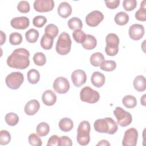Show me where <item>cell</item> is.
I'll use <instances>...</instances> for the list:
<instances>
[{
	"instance_id": "cell-1",
	"label": "cell",
	"mask_w": 146,
	"mask_h": 146,
	"mask_svg": "<svg viewBox=\"0 0 146 146\" xmlns=\"http://www.w3.org/2000/svg\"><path fill=\"white\" fill-rule=\"evenodd\" d=\"M30 53L28 50L24 48H18L8 56L7 59V65L14 68L22 70L29 67Z\"/></svg>"
},
{
	"instance_id": "cell-2",
	"label": "cell",
	"mask_w": 146,
	"mask_h": 146,
	"mask_svg": "<svg viewBox=\"0 0 146 146\" xmlns=\"http://www.w3.org/2000/svg\"><path fill=\"white\" fill-rule=\"evenodd\" d=\"M95 130L99 133H106L114 134L117 130V124L111 117L99 119L95 121L94 123Z\"/></svg>"
},
{
	"instance_id": "cell-3",
	"label": "cell",
	"mask_w": 146,
	"mask_h": 146,
	"mask_svg": "<svg viewBox=\"0 0 146 146\" xmlns=\"http://www.w3.org/2000/svg\"><path fill=\"white\" fill-rule=\"evenodd\" d=\"M90 124L88 121L84 120L80 123L77 129V142L81 145H87L90 141Z\"/></svg>"
},
{
	"instance_id": "cell-4",
	"label": "cell",
	"mask_w": 146,
	"mask_h": 146,
	"mask_svg": "<svg viewBox=\"0 0 146 146\" xmlns=\"http://www.w3.org/2000/svg\"><path fill=\"white\" fill-rule=\"evenodd\" d=\"M71 47V40L68 34L62 33L56 42L55 49L58 54L61 55H67L70 52Z\"/></svg>"
},
{
	"instance_id": "cell-5",
	"label": "cell",
	"mask_w": 146,
	"mask_h": 146,
	"mask_svg": "<svg viewBox=\"0 0 146 146\" xmlns=\"http://www.w3.org/2000/svg\"><path fill=\"white\" fill-rule=\"evenodd\" d=\"M106 46L105 51L108 56H115L119 51V38L118 36L113 33L108 34L106 38Z\"/></svg>"
},
{
	"instance_id": "cell-6",
	"label": "cell",
	"mask_w": 146,
	"mask_h": 146,
	"mask_svg": "<svg viewBox=\"0 0 146 146\" xmlns=\"http://www.w3.org/2000/svg\"><path fill=\"white\" fill-rule=\"evenodd\" d=\"M80 98L82 102L88 103H95L100 98L99 93L89 86L83 87L80 92Z\"/></svg>"
},
{
	"instance_id": "cell-7",
	"label": "cell",
	"mask_w": 146,
	"mask_h": 146,
	"mask_svg": "<svg viewBox=\"0 0 146 146\" xmlns=\"http://www.w3.org/2000/svg\"><path fill=\"white\" fill-rule=\"evenodd\" d=\"M24 80V76L21 72H13L9 74L6 79L5 82L7 86L12 90H17L19 88Z\"/></svg>"
},
{
	"instance_id": "cell-8",
	"label": "cell",
	"mask_w": 146,
	"mask_h": 146,
	"mask_svg": "<svg viewBox=\"0 0 146 146\" xmlns=\"http://www.w3.org/2000/svg\"><path fill=\"white\" fill-rule=\"evenodd\" d=\"M113 113L116 118L117 123L121 127L129 125L132 121L131 113L120 107H116L113 111Z\"/></svg>"
},
{
	"instance_id": "cell-9",
	"label": "cell",
	"mask_w": 146,
	"mask_h": 146,
	"mask_svg": "<svg viewBox=\"0 0 146 146\" xmlns=\"http://www.w3.org/2000/svg\"><path fill=\"white\" fill-rule=\"evenodd\" d=\"M138 138V132L136 129L131 128L125 131L122 145L123 146H135L137 144Z\"/></svg>"
},
{
	"instance_id": "cell-10",
	"label": "cell",
	"mask_w": 146,
	"mask_h": 146,
	"mask_svg": "<svg viewBox=\"0 0 146 146\" xmlns=\"http://www.w3.org/2000/svg\"><path fill=\"white\" fill-rule=\"evenodd\" d=\"M52 87L56 92L63 94L68 91L70 85L68 80L66 78L58 77L55 79Z\"/></svg>"
},
{
	"instance_id": "cell-11",
	"label": "cell",
	"mask_w": 146,
	"mask_h": 146,
	"mask_svg": "<svg viewBox=\"0 0 146 146\" xmlns=\"http://www.w3.org/2000/svg\"><path fill=\"white\" fill-rule=\"evenodd\" d=\"M104 19V15L98 10H94L90 13L86 17V22L90 27L97 26Z\"/></svg>"
},
{
	"instance_id": "cell-12",
	"label": "cell",
	"mask_w": 146,
	"mask_h": 146,
	"mask_svg": "<svg viewBox=\"0 0 146 146\" xmlns=\"http://www.w3.org/2000/svg\"><path fill=\"white\" fill-rule=\"evenodd\" d=\"M33 6L35 10L38 12H48L53 9L54 2L53 0H35Z\"/></svg>"
},
{
	"instance_id": "cell-13",
	"label": "cell",
	"mask_w": 146,
	"mask_h": 146,
	"mask_svg": "<svg viewBox=\"0 0 146 146\" xmlns=\"http://www.w3.org/2000/svg\"><path fill=\"white\" fill-rule=\"evenodd\" d=\"M71 80L75 87H79L83 85L87 80L86 72L82 70H76L71 74Z\"/></svg>"
},
{
	"instance_id": "cell-14",
	"label": "cell",
	"mask_w": 146,
	"mask_h": 146,
	"mask_svg": "<svg viewBox=\"0 0 146 146\" xmlns=\"http://www.w3.org/2000/svg\"><path fill=\"white\" fill-rule=\"evenodd\" d=\"M128 34L132 39L138 40L142 38L144 34V27L140 24H133L129 27Z\"/></svg>"
},
{
	"instance_id": "cell-15",
	"label": "cell",
	"mask_w": 146,
	"mask_h": 146,
	"mask_svg": "<svg viewBox=\"0 0 146 146\" xmlns=\"http://www.w3.org/2000/svg\"><path fill=\"white\" fill-rule=\"evenodd\" d=\"M11 26L18 30H24L30 25L29 19L26 17H19L13 18L10 22Z\"/></svg>"
},
{
	"instance_id": "cell-16",
	"label": "cell",
	"mask_w": 146,
	"mask_h": 146,
	"mask_svg": "<svg viewBox=\"0 0 146 146\" xmlns=\"http://www.w3.org/2000/svg\"><path fill=\"white\" fill-rule=\"evenodd\" d=\"M40 104L36 99H33L28 102L25 106V112L29 116L35 115L39 110Z\"/></svg>"
},
{
	"instance_id": "cell-17",
	"label": "cell",
	"mask_w": 146,
	"mask_h": 146,
	"mask_svg": "<svg viewBox=\"0 0 146 146\" xmlns=\"http://www.w3.org/2000/svg\"><path fill=\"white\" fill-rule=\"evenodd\" d=\"M42 100L46 106H51L54 105L56 101V95L53 91L48 90L43 93Z\"/></svg>"
},
{
	"instance_id": "cell-18",
	"label": "cell",
	"mask_w": 146,
	"mask_h": 146,
	"mask_svg": "<svg viewBox=\"0 0 146 146\" xmlns=\"http://www.w3.org/2000/svg\"><path fill=\"white\" fill-rule=\"evenodd\" d=\"M72 13L71 5L67 2H62L58 7V14L60 17L66 18L69 17Z\"/></svg>"
},
{
	"instance_id": "cell-19",
	"label": "cell",
	"mask_w": 146,
	"mask_h": 146,
	"mask_svg": "<svg viewBox=\"0 0 146 146\" xmlns=\"http://www.w3.org/2000/svg\"><path fill=\"white\" fill-rule=\"evenodd\" d=\"M105 80L104 75L99 71H95L92 74L91 81L92 84L96 87L99 88L102 87L105 83Z\"/></svg>"
},
{
	"instance_id": "cell-20",
	"label": "cell",
	"mask_w": 146,
	"mask_h": 146,
	"mask_svg": "<svg viewBox=\"0 0 146 146\" xmlns=\"http://www.w3.org/2000/svg\"><path fill=\"white\" fill-rule=\"evenodd\" d=\"M145 78L143 75H137L135 77L133 84L136 91L143 92L145 90Z\"/></svg>"
},
{
	"instance_id": "cell-21",
	"label": "cell",
	"mask_w": 146,
	"mask_h": 146,
	"mask_svg": "<svg viewBox=\"0 0 146 146\" xmlns=\"http://www.w3.org/2000/svg\"><path fill=\"white\" fill-rule=\"evenodd\" d=\"M59 129L63 132H68L71 131L74 127L73 121L68 117H64L61 119L59 124Z\"/></svg>"
},
{
	"instance_id": "cell-22",
	"label": "cell",
	"mask_w": 146,
	"mask_h": 146,
	"mask_svg": "<svg viewBox=\"0 0 146 146\" xmlns=\"http://www.w3.org/2000/svg\"><path fill=\"white\" fill-rule=\"evenodd\" d=\"M97 44L96 39L92 35L87 34L84 42L82 43L83 47L86 50H92Z\"/></svg>"
},
{
	"instance_id": "cell-23",
	"label": "cell",
	"mask_w": 146,
	"mask_h": 146,
	"mask_svg": "<svg viewBox=\"0 0 146 146\" xmlns=\"http://www.w3.org/2000/svg\"><path fill=\"white\" fill-rule=\"evenodd\" d=\"M104 60V57L102 53L97 52L92 54L90 56V61L91 65L94 67H99Z\"/></svg>"
},
{
	"instance_id": "cell-24",
	"label": "cell",
	"mask_w": 146,
	"mask_h": 146,
	"mask_svg": "<svg viewBox=\"0 0 146 146\" xmlns=\"http://www.w3.org/2000/svg\"><path fill=\"white\" fill-rule=\"evenodd\" d=\"M54 39L52 37L44 34L40 39V44L41 47L44 50H50L53 45Z\"/></svg>"
},
{
	"instance_id": "cell-25",
	"label": "cell",
	"mask_w": 146,
	"mask_h": 146,
	"mask_svg": "<svg viewBox=\"0 0 146 146\" xmlns=\"http://www.w3.org/2000/svg\"><path fill=\"white\" fill-rule=\"evenodd\" d=\"M115 23L120 26L126 25L129 21V15L124 11L117 13L114 18Z\"/></svg>"
},
{
	"instance_id": "cell-26",
	"label": "cell",
	"mask_w": 146,
	"mask_h": 146,
	"mask_svg": "<svg viewBox=\"0 0 146 146\" xmlns=\"http://www.w3.org/2000/svg\"><path fill=\"white\" fill-rule=\"evenodd\" d=\"M135 18L136 19L140 21H146V7H145V1L143 0L140 4L139 9L135 13Z\"/></svg>"
},
{
	"instance_id": "cell-27",
	"label": "cell",
	"mask_w": 146,
	"mask_h": 146,
	"mask_svg": "<svg viewBox=\"0 0 146 146\" xmlns=\"http://www.w3.org/2000/svg\"><path fill=\"white\" fill-rule=\"evenodd\" d=\"M26 40L31 43H35L39 38V32L34 29H30L25 33Z\"/></svg>"
},
{
	"instance_id": "cell-28",
	"label": "cell",
	"mask_w": 146,
	"mask_h": 146,
	"mask_svg": "<svg viewBox=\"0 0 146 146\" xmlns=\"http://www.w3.org/2000/svg\"><path fill=\"white\" fill-rule=\"evenodd\" d=\"M27 78L29 82L31 84H36L40 79V74L38 70L35 69L30 70L27 74Z\"/></svg>"
},
{
	"instance_id": "cell-29",
	"label": "cell",
	"mask_w": 146,
	"mask_h": 146,
	"mask_svg": "<svg viewBox=\"0 0 146 146\" xmlns=\"http://www.w3.org/2000/svg\"><path fill=\"white\" fill-rule=\"evenodd\" d=\"M122 103L128 108H133L137 105V100L135 96L128 95L123 98Z\"/></svg>"
},
{
	"instance_id": "cell-30",
	"label": "cell",
	"mask_w": 146,
	"mask_h": 146,
	"mask_svg": "<svg viewBox=\"0 0 146 146\" xmlns=\"http://www.w3.org/2000/svg\"><path fill=\"white\" fill-rule=\"evenodd\" d=\"M67 25L70 29L74 30H80L83 26L82 21L77 17H72L67 22Z\"/></svg>"
},
{
	"instance_id": "cell-31",
	"label": "cell",
	"mask_w": 146,
	"mask_h": 146,
	"mask_svg": "<svg viewBox=\"0 0 146 146\" xmlns=\"http://www.w3.org/2000/svg\"><path fill=\"white\" fill-rule=\"evenodd\" d=\"M37 134L40 136H45L50 131L49 125L46 122H42L38 124L36 128Z\"/></svg>"
},
{
	"instance_id": "cell-32",
	"label": "cell",
	"mask_w": 146,
	"mask_h": 146,
	"mask_svg": "<svg viewBox=\"0 0 146 146\" xmlns=\"http://www.w3.org/2000/svg\"><path fill=\"white\" fill-rule=\"evenodd\" d=\"M5 119L6 123L10 126H14L17 125L19 121L18 116L14 112H9L7 113Z\"/></svg>"
},
{
	"instance_id": "cell-33",
	"label": "cell",
	"mask_w": 146,
	"mask_h": 146,
	"mask_svg": "<svg viewBox=\"0 0 146 146\" xmlns=\"http://www.w3.org/2000/svg\"><path fill=\"white\" fill-rule=\"evenodd\" d=\"M116 67V63L114 60H104L100 65L101 70L105 71H112Z\"/></svg>"
},
{
	"instance_id": "cell-34",
	"label": "cell",
	"mask_w": 146,
	"mask_h": 146,
	"mask_svg": "<svg viewBox=\"0 0 146 146\" xmlns=\"http://www.w3.org/2000/svg\"><path fill=\"white\" fill-rule=\"evenodd\" d=\"M59 30L58 27L54 24L50 23L47 25L44 29V33L46 34L55 38L58 34Z\"/></svg>"
},
{
	"instance_id": "cell-35",
	"label": "cell",
	"mask_w": 146,
	"mask_h": 146,
	"mask_svg": "<svg viewBox=\"0 0 146 146\" xmlns=\"http://www.w3.org/2000/svg\"><path fill=\"white\" fill-rule=\"evenodd\" d=\"M33 61L34 63L39 66H42L46 64V58L45 55L41 52L35 53L33 56Z\"/></svg>"
},
{
	"instance_id": "cell-36",
	"label": "cell",
	"mask_w": 146,
	"mask_h": 146,
	"mask_svg": "<svg viewBox=\"0 0 146 146\" xmlns=\"http://www.w3.org/2000/svg\"><path fill=\"white\" fill-rule=\"evenodd\" d=\"M72 37L76 42L82 43L86 39V34L81 30H76L72 33Z\"/></svg>"
},
{
	"instance_id": "cell-37",
	"label": "cell",
	"mask_w": 146,
	"mask_h": 146,
	"mask_svg": "<svg viewBox=\"0 0 146 146\" xmlns=\"http://www.w3.org/2000/svg\"><path fill=\"white\" fill-rule=\"evenodd\" d=\"M22 42V36L19 33H12L9 36V42L12 45H18Z\"/></svg>"
},
{
	"instance_id": "cell-38",
	"label": "cell",
	"mask_w": 146,
	"mask_h": 146,
	"mask_svg": "<svg viewBox=\"0 0 146 146\" xmlns=\"http://www.w3.org/2000/svg\"><path fill=\"white\" fill-rule=\"evenodd\" d=\"M11 140V135L6 130H1L0 131V144L6 145Z\"/></svg>"
},
{
	"instance_id": "cell-39",
	"label": "cell",
	"mask_w": 146,
	"mask_h": 146,
	"mask_svg": "<svg viewBox=\"0 0 146 146\" xmlns=\"http://www.w3.org/2000/svg\"><path fill=\"white\" fill-rule=\"evenodd\" d=\"M47 22V19L44 16L37 15L33 19V24L34 26L40 28L42 27Z\"/></svg>"
},
{
	"instance_id": "cell-40",
	"label": "cell",
	"mask_w": 146,
	"mask_h": 146,
	"mask_svg": "<svg viewBox=\"0 0 146 146\" xmlns=\"http://www.w3.org/2000/svg\"><path fill=\"white\" fill-rule=\"evenodd\" d=\"M28 141L30 145L33 146H40L42 145V141L36 133H31L28 137Z\"/></svg>"
},
{
	"instance_id": "cell-41",
	"label": "cell",
	"mask_w": 146,
	"mask_h": 146,
	"mask_svg": "<svg viewBox=\"0 0 146 146\" xmlns=\"http://www.w3.org/2000/svg\"><path fill=\"white\" fill-rule=\"evenodd\" d=\"M18 10L22 13H27L29 12L30 7L29 2L26 1H20L17 5Z\"/></svg>"
},
{
	"instance_id": "cell-42",
	"label": "cell",
	"mask_w": 146,
	"mask_h": 146,
	"mask_svg": "<svg viewBox=\"0 0 146 146\" xmlns=\"http://www.w3.org/2000/svg\"><path fill=\"white\" fill-rule=\"evenodd\" d=\"M137 5L136 0H124L123 2V6L125 10L130 11L134 10Z\"/></svg>"
},
{
	"instance_id": "cell-43",
	"label": "cell",
	"mask_w": 146,
	"mask_h": 146,
	"mask_svg": "<svg viewBox=\"0 0 146 146\" xmlns=\"http://www.w3.org/2000/svg\"><path fill=\"white\" fill-rule=\"evenodd\" d=\"M72 145V141L70 138L66 136H62L59 137L58 145V146H71Z\"/></svg>"
},
{
	"instance_id": "cell-44",
	"label": "cell",
	"mask_w": 146,
	"mask_h": 146,
	"mask_svg": "<svg viewBox=\"0 0 146 146\" xmlns=\"http://www.w3.org/2000/svg\"><path fill=\"white\" fill-rule=\"evenodd\" d=\"M105 3L108 8L110 9H115L119 6L120 4V0L106 1Z\"/></svg>"
},
{
	"instance_id": "cell-45",
	"label": "cell",
	"mask_w": 146,
	"mask_h": 146,
	"mask_svg": "<svg viewBox=\"0 0 146 146\" xmlns=\"http://www.w3.org/2000/svg\"><path fill=\"white\" fill-rule=\"evenodd\" d=\"M59 140V137L58 136L55 135H52L48 139L47 145L48 146H50V145H58Z\"/></svg>"
},
{
	"instance_id": "cell-46",
	"label": "cell",
	"mask_w": 146,
	"mask_h": 146,
	"mask_svg": "<svg viewBox=\"0 0 146 146\" xmlns=\"http://www.w3.org/2000/svg\"><path fill=\"white\" fill-rule=\"evenodd\" d=\"M0 33H1V45H2L6 42V34L2 31H1Z\"/></svg>"
},
{
	"instance_id": "cell-47",
	"label": "cell",
	"mask_w": 146,
	"mask_h": 146,
	"mask_svg": "<svg viewBox=\"0 0 146 146\" xmlns=\"http://www.w3.org/2000/svg\"><path fill=\"white\" fill-rule=\"evenodd\" d=\"M96 145H110V143L106 140H100L97 144Z\"/></svg>"
},
{
	"instance_id": "cell-48",
	"label": "cell",
	"mask_w": 146,
	"mask_h": 146,
	"mask_svg": "<svg viewBox=\"0 0 146 146\" xmlns=\"http://www.w3.org/2000/svg\"><path fill=\"white\" fill-rule=\"evenodd\" d=\"M145 96H146V94H144L143 95V96L140 99V102H141V104L144 106H146V104H145Z\"/></svg>"
}]
</instances>
